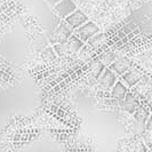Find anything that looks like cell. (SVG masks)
Masks as SVG:
<instances>
[{"instance_id": "cell-1", "label": "cell", "mask_w": 152, "mask_h": 152, "mask_svg": "<svg viewBox=\"0 0 152 152\" xmlns=\"http://www.w3.org/2000/svg\"><path fill=\"white\" fill-rule=\"evenodd\" d=\"M97 33H99V28L93 21L86 22L84 25L76 29L73 32V34L77 36L80 40H83L85 44L91 38H93L94 36H96Z\"/></svg>"}, {"instance_id": "cell-2", "label": "cell", "mask_w": 152, "mask_h": 152, "mask_svg": "<svg viewBox=\"0 0 152 152\" xmlns=\"http://www.w3.org/2000/svg\"><path fill=\"white\" fill-rule=\"evenodd\" d=\"M73 32H75V30L63 20L61 24L54 30V44H65L69 40V38L73 34Z\"/></svg>"}, {"instance_id": "cell-3", "label": "cell", "mask_w": 152, "mask_h": 152, "mask_svg": "<svg viewBox=\"0 0 152 152\" xmlns=\"http://www.w3.org/2000/svg\"><path fill=\"white\" fill-rule=\"evenodd\" d=\"M77 9V5L72 0H61L56 6H54V10L62 20H65Z\"/></svg>"}, {"instance_id": "cell-4", "label": "cell", "mask_w": 152, "mask_h": 152, "mask_svg": "<svg viewBox=\"0 0 152 152\" xmlns=\"http://www.w3.org/2000/svg\"><path fill=\"white\" fill-rule=\"evenodd\" d=\"M64 21L68 23L73 30H76L78 28H80L81 25H84L86 22H88L89 20H88L87 15L85 14L83 10L77 9V10H75L71 15H69Z\"/></svg>"}, {"instance_id": "cell-5", "label": "cell", "mask_w": 152, "mask_h": 152, "mask_svg": "<svg viewBox=\"0 0 152 152\" xmlns=\"http://www.w3.org/2000/svg\"><path fill=\"white\" fill-rule=\"evenodd\" d=\"M118 80H119V77L117 76L115 72H113L109 66L104 70V72L102 73V76L99 78V85H101L104 89H107H107H111Z\"/></svg>"}, {"instance_id": "cell-6", "label": "cell", "mask_w": 152, "mask_h": 152, "mask_svg": "<svg viewBox=\"0 0 152 152\" xmlns=\"http://www.w3.org/2000/svg\"><path fill=\"white\" fill-rule=\"evenodd\" d=\"M120 78H121L120 80H121L122 83L126 85L127 87H134V86H136V85L142 80L143 76H142L137 70L129 68V70H128L125 75H122Z\"/></svg>"}, {"instance_id": "cell-7", "label": "cell", "mask_w": 152, "mask_h": 152, "mask_svg": "<svg viewBox=\"0 0 152 152\" xmlns=\"http://www.w3.org/2000/svg\"><path fill=\"white\" fill-rule=\"evenodd\" d=\"M127 93H128V87L119 79V80L115 83V85L111 88L110 95H111V97L113 99L121 101V99H125V96L127 95Z\"/></svg>"}, {"instance_id": "cell-8", "label": "cell", "mask_w": 152, "mask_h": 152, "mask_svg": "<svg viewBox=\"0 0 152 152\" xmlns=\"http://www.w3.org/2000/svg\"><path fill=\"white\" fill-rule=\"evenodd\" d=\"M66 45H68L69 52H71V53H79L86 44H85L83 40H80L77 36L72 34L69 38L68 41H66Z\"/></svg>"}, {"instance_id": "cell-9", "label": "cell", "mask_w": 152, "mask_h": 152, "mask_svg": "<svg viewBox=\"0 0 152 152\" xmlns=\"http://www.w3.org/2000/svg\"><path fill=\"white\" fill-rule=\"evenodd\" d=\"M109 68L111 69L113 72H115V75L118 77H121L122 75H125L129 70V65L122 60H115Z\"/></svg>"}, {"instance_id": "cell-10", "label": "cell", "mask_w": 152, "mask_h": 152, "mask_svg": "<svg viewBox=\"0 0 152 152\" xmlns=\"http://www.w3.org/2000/svg\"><path fill=\"white\" fill-rule=\"evenodd\" d=\"M107 68V66L105 65V64H103L99 60H96V61L94 62V64L91 65L89 72H91V76L94 77L96 80H99V78L102 76V73L104 72V70H105Z\"/></svg>"}, {"instance_id": "cell-11", "label": "cell", "mask_w": 152, "mask_h": 152, "mask_svg": "<svg viewBox=\"0 0 152 152\" xmlns=\"http://www.w3.org/2000/svg\"><path fill=\"white\" fill-rule=\"evenodd\" d=\"M104 41H105V36L103 33H97L96 36H94L93 38L89 39L86 44L91 46V48H99L104 44Z\"/></svg>"}, {"instance_id": "cell-12", "label": "cell", "mask_w": 152, "mask_h": 152, "mask_svg": "<svg viewBox=\"0 0 152 152\" xmlns=\"http://www.w3.org/2000/svg\"><path fill=\"white\" fill-rule=\"evenodd\" d=\"M134 117H135V119L138 122L145 124L149 119V113H148V111L145 110L144 107H137V110L134 113Z\"/></svg>"}, {"instance_id": "cell-13", "label": "cell", "mask_w": 152, "mask_h": 152, "mask_svg": "<svg viewBox=\"0 0 152 152\" xmlns=\"http://www.w3.org/2000/svg\"><path fill=\"white\" fill-rule=\"evenodd\" d=\"M53 49L57 56H62V55H64L66 52H69L66 42H65V44H54Z\"/></svg>"}, {"instance_id": "cell-14", "label": "cell", "mask_w": 152, "mask_h": 152, "mask_svg": "<svg viewBox=\"0 0 152 152\" xmlns=\"http://www.w3.org/2000/svg\"><path fill=\"white\" fill-rule=\"evenodd\" d=\"M44 58H45V61H48V62H53L55 61V58H56V54L54 52L53 47H47L45 49V52H44Z\"/></svg>"}, {"instance_id": "cell-15", "label": "cell", "mask_w": 152, "mask_h": 152, "mask_svg": "<svg viewBox=\"0 0 152 152\" xmlns=\"http://www.w3.org/2000/svg\"><path fill=\"white\" fill-rule=\"evenodd\" d=\"M0 79H2V80H9V76H8V73L6 72V71L1 70V69H0Z\"/></svg>"}, {"instance_id": "cell-16", "label": "cell", "mask_w": 152, "mask_h": 152, "mask_svg": "<svg viewBox=\"0 0 152 152\" xmlns=\"http://www.w3.org/2000/svg\"><path fill=\"white\" fill-rule=\"evenodd\" d=\"M121 31L124 32V33H125V34H126V36H127V34H129L130 32H133V31H132V29L129 28V25H128V24L124 25V26H122V29H121Z\"/></svg>"}, {"instance_id": "cell-17", "label": "cell", "mask_w": 152, "mask_h": 152, "mask_svg": "<svg viewBox=\"0 0 152 152\" xmlns=\"http://www.w3.org/2000/svg\"><path fill=\"white\" fill-rule=\"evenodd\" d=\"M115 2H117V0H105V4H107V6H110V7L114 6Z\"/></svg>"}, {"instance_id": "cell-18", "label": "cell", "mask_w": 152, "mask_h": 152, "mask_svg": "<svg viewBox=\"0 0 152 152\" xmlns=\"http://www.w3.org/2000/svg\"><path fill=\"white\" fill-rule=\"evenodd\" d=\"M117 36L119 37V39H120V40H121V39H124L125 37H126V34H125V33H124V32H122L121 30H119L118 32H117Z\"/></svg>"}, {"instance_id": "cell-19", "label": "cell", "mask_w": 152, "mask_h": 152, "mask_svg": "<svg viewBox=\"0 0 152 152\" xmlns=\"http://www.w3.org/2000/svg\"><path fill=\"white\" fill-rule=\"evenodd\" d=\"M61 0H47V2H49L52 6H56Z\"/></svg>"}, {"instance_id": "cell-20", "label": "cell", "mask_w": 152, "mask_h": 152, "mask_svg": "<svg viewBox=\"0 0 152 152\" xmlns=\"http://www.w3.org/2000/svg\"><path fill=\"white\" fill-rule=\"evenodd\" d=\"M1 65H2V63H1V61H0V66H1Z\"/></svg>"}]
</instances>
